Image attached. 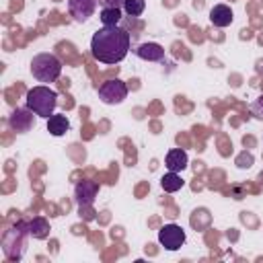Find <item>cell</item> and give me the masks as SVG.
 <instances>
[{
    "mask_svg": "<svg viewBox=\"0 0 263 263\" xmlns=\"http://www.w3.org/2000/svg\"><path fill=\"white\" fill-rule=\"evenodd\" d=\"M90 51L97 62L117 64L129 51V33L117 25L99 29L90 39Z\"/></svg>",
    "mask_w": 263,
    "mask_h": 263,
    "instance_id": "1",
    "label": "cell"
},
{
    "mask_svg": "<svg viewBox=\"0 0 263 263\" xmlns=\"http://www.w3.org/2000/svg\"><path fill=\"white\" fill-rule=\"evenodd\" d=\"M58 105V92L49 86H33L27 92V109H31L37 117L49 119Z\"/></svg>",
    "mask_w": 263,
    "mask_h": 263,
    "instance_id": "2",
    "label": "cell"
},
{
    "mask_svg": "<svg viewBox=\"0 0 263 263\" xmlns=\"http://www.w3.org/2000/svg\"><path fill=\"white\" fill-rule=\"evenodd\" d=\"M29 68H31V74L39 82H53L62 74V62L53 53H37V55H33Z\"/></svg>",
    "mask_w": 263,
    "mask_h": 263,
    "instance_id": "3",
    "label": "cell"
},
{
    "mask_svg": "<svg viewBox=\"0 0 263 263\" xmlns=\"http://www.w3.org/2000/svg\"><path fill=\"white\" fill-rule=\"evenodd\" d=\"M125 97H127V84L123 80H119V78L105 80L99 86V99L105 105H119Z\"/></svg>",
    "mask_w": 263,
    "mask_h": 263,
    "instance_id": "4",
    "label": "cell"
},
{
    "mask_svg": "<svg viewBox=\"0 0 263 263\" xmlns=\"http://www.w3.org/2000/svg\"><path fill=\"white\" fill-rule=\"evenodd\" d=\"M158 242L166 249V251H177L185 245V230L177 224H164L158 230Z\"/></svg>",
    "mask_w": 263,
    "mask_h": 263,
    "instance_id": "5",
    "label": "cell"
},
{
    "mask_svg": "<svg viewBox=\"0 0 263 263\" xmlns=\"http://www.w3.org/2000/svg\"><path fill=\"white\" fill-rule=\"evenodd\" d=\"M95 8H97V0H68V10L78 23H84L86 18H90Z\"/></svg>",
    "mask_w": 263,
    "mask_h": 263,
    "instance_id": "6",
    "label": "cell"
},
{
    "mask_svg": "<svg viewBox=\"0 0 263 263\" xmlns=\"http://www.w3.org/2000/svg\"><path fill=\"white\" fill-rule=\"evenodd\" d=\"M33 111L31 109H14L12 113H10V117H8V123H10V127L14 129V132H27V129H31V125H33Z\"/></svg>",
    "mask_w": 263,
    "mask_h": 263,
    "instance_id": "7",
    "label": "cell"
},
{
    "mask_svg": "<svg viewBox=\"0 0 263 263\" xmlns=\"http://www.w3.org/2000/svg\"><path fill=\"white\" fill-rule=\"evenodd\" d=\"M97 191H99V185L95 181H80L76 185V201L80 205H92Z\"/></svg>",
    "mask_w": 263,
    "mask_h": 263,
    "instance_id": "8",
    "label": "cell"
},
{
    "mask_svg": "<svg viewBox=\"0 0 263 263\" xmlns=\"http://www.w3.org/2000/svg\"><path fill=\"white\" fill-rule=\"evenodd\" d=\"M136 55L140 60H146V62H160V60H164V49H162V45L148 41V43L138 45Z\"/></svg>",
    "mask_w": 263,
    "mask_h": 263,
    "instance_id": "9",
    "label": "cell"
},
{
    "mask_svg": "<svg viewBox=\"0 0 263 263\" xmlns=\"http://www.w3.org/2000/svg\"><path fill=\"white\" fill-rule=\"evenodd\" d=\"M164 164L168 171L173 173H181L183 168H187V152L181 150V148H173L166 152V158H164Z\"/></svg>",
    "mask_w": 263,
    "mask_h": 263,
    "instance_id": "10",
    "label": "cell"
},
{
    "mask_svg": "<svg viewBox=\"0 0 263 263\" xmlns=\"http://www.w3.org/2000/svg\"><path fill=\"white\" fill-rule=\"evenodd\" d=\"M232 10H230V6H226V4H216L212 10H210V21H212V25H216V27H228L230 23H232Z\"/></svg>",
    "mask_w": 263,
    "mask_h": 263,
    "instance_id": "11",
    "label": "cell"
},
{
    "mask_svg": "<svg viewBox=\"0 0 263 263\" xmlns=\"http://www.w3.org/2000/svg\"><path fill=\"white\" fill-rule=\"evenodd\" d=\"M70 129V121L66 115H51L47 119V132L51 136H64Z\"/></svg>",
    "mask_w": 263,
    "mask_h": 263,
    "instance_id": "12",
    "label": "cell"
},
{
    "mask_svg": "<svg viewBox=\"0 0 263 263\" xmlns=\"http://www.w3.org/2000/svg\"><path fill=\"white\" fill-rule=\"evenodd\" d=\"M160 187H162L166 193H175V191H179V189L183 187V179H181L177 173L168 171V173L160 179Z\"/></svg>",
    "mask_w": 263,
    "mask_h": 263,
    "instance_id": "13",
    "label": "cell"
},
{
    "mask_svg": "<svg viewBox=\"0 0 263 263\" xmlns=\"http://www.w3.org/2000/svg\"><path fill=\"white\" fill-rule=\"evenodd\" d=\"M29 234H31L33 238H47V234H49V224H47V220H43V218H33V220L29 222Z\"/></svg>",
    "mask_w": 263,
    "mask_h": 263,
    "instance_id": "14",
    "label": "cell"
},
{
    "mask_svg": "<svg viewBox=\"0 0 263 263\" xmlns=\"http://www.w3.org/2000/svg\"><path fill=\"white\" fill-rule=\"evenodd\" d=\"M121 21V10L119 8H115V6H105L103 10H101V23H103V27H113V25H117Z\"/></svg>",
    "mask_w": 263,
    "mask_h": 263,
    "instance_id": "15",
    "label": "cell"
},
{
    "mask_svg": "<svg viewBox=\"0 0 263 263\" xmlns=\"http://www.w3.org/2000/svg\"><path fill=\"white\" fill-rule=\"evenodd\" d=\"M146 8V2L144 0H125L123 2V10L129 14V16H140Z\"/></svg>",
    "mask_w": 263,
    "mask_h": 263,
    "instance_id": "16",
    "label": "cell"
},
{
    "mask_svg": "<svg viewBox=\"0 0 263 263\" xmlns=\"http://www.w3.org/2000/svg\"><path fill=\"white\" fill-rule=\"evenodd\" d=\"M251 111H253V115H255V117L263 119V95L255 99V103L251 105Z\"/></svg>",
    "mask_w": 263,
    "mask_h": 263,
    "instance_id": "17",
    "label": "cell"
},
{
    "mask_svg": "<svg viewBox=\"0 0 263 263\" xmlns=\"http://www.w3.org/2000/svg\"><path fill=\"white\" fill-rule=\"evenodd\" d=\"M97 2L103 4V8H105V6H115V8H119V6H123L125 0H97Z\"/></svg>",
    "mask_w": 263,
    "mask_h": 263,
    "instance_id": "18",
    "label": "cell"
}]
</instances>
